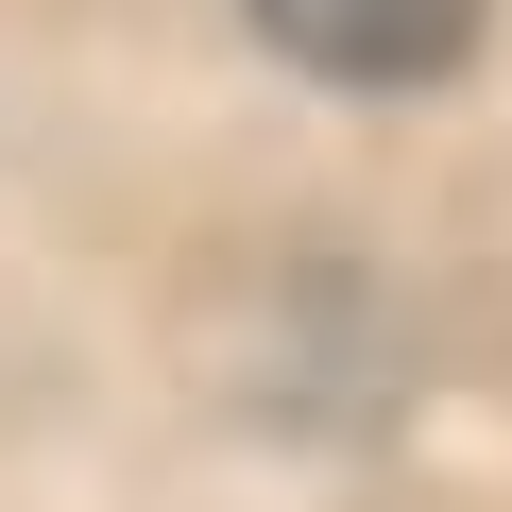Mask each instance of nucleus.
Listing matches in <instances>:
<instances>
[{
  "label": "nucleus",
  "instance_id": "nucleus-1",
  "mask_svg": "<svg viewBox=\"0 0 512 512\" xmlns=\"http://www.w3.org/2000/svg\"><path fill=\"white\" fill-rule=\"evenodd\" d=\"M256 35L325 86H427L478 52V0H256Z\"/></svg>",
  "mask_w": 512,
  "mask_h": 512
}]
</instances>
